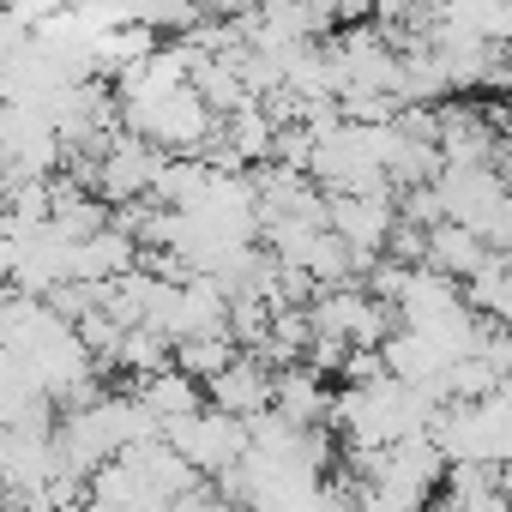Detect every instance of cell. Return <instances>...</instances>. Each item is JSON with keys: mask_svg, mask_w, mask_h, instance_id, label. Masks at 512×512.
<instances>
[{"mask_svg": "<svg viewBox=\"0 0 512 512\" xmlns=\"http://www.w3.org/2000/svg\"><path fill=\"white\" fill-rule=\"evenodd\" d=\"M163 434L181 446V458L193 464V470H205V476H223L247 446H253V428H247V416H235V410H223V404H205V410H193V416H175V422H163Z\"/></svg>", "mask_w": 512, "mask_h": 512, "instance_id": "6da1fadb", "label": "cell"}, {"mask_svg": "<svg viewBox=\"0 0 512 512\" xmlns=\"http://www.w3.org/2000/svg\"><path fill=\"white\" fill-rule=\"evenodd\" d=\"M398 193H332V229L362 253V266H374L380 253L392 247L398 229Z\"/></svg>", "mask_w": 512, "mask_h": 512, "instance_id": "7a4b0ae2", "label": "cell"}, {"mask_svg": "<svg viewBox=\"0 0 512 512\" xmlns=\"http://www.w3.org/2000/svg\"><path fill=\"white\" fill-rule=\"evenodd\" d=\"M205 392H211V404H223V410H235V416H260V410H272V398H278V368H272L260 350H241L223 374L205 380Z\"/></svg>", "mask_w": 512, "mask_h": 512, "instance_id": "3957f363", "label": "cell"}, {"mask_svg": "<svg viewBox=\"0 0 512 512\" xmlns=\"http://www.w3.org/2000/svg\"><path fill=\"white\" fill-rule=\"evenodd\" d=\"M440 151L446 163H494V127L476 109H440Z\"/></svg>", "mask_w": 512, "mask_h": 512, "instance_id": "277c9868", "label": "cell"}, {"mask_svg": "<svg viewBox=\"0 0 512 512\" xmlns=\"http://www.w3.org/2000/svg\"><path fill=\"white\" fill-rule=\"evenodd\" d=\"M235 356H241L235 332H193V338H181V344H175V362H181L187 374H199V380L223 374V368H229Z\"/></svg>", "mask_w": 512, "mask_h": 512, "instance_id": "5b68a950", "label": "cell"}, {"mask_svg": "<svg viewBox=\"0 0 512 512\" xmlns=\"http://www.w3.org/2000/svg\"><path fill=\"white\" fill-rule=\"evenodd\" d=\"M500 43H506V49H512V25H506V37H500Z\"/></svg>", "mask_w": 512, "mask_h": 512, "instance_id": "8992f818", "label": "cell"}]
</instances>
